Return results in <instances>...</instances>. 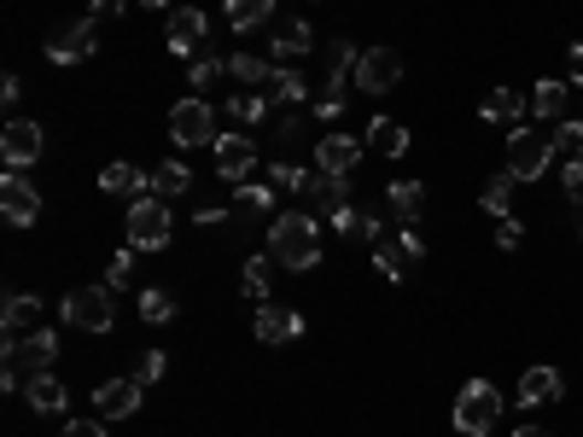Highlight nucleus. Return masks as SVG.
Instances as JSON below:
<instances>
[{
	"instance_id": "72a5a7b5",
	"label": "nucleus",
	"mask_w": 583,
	"mask_h": 437,
	"mask_svg": "<svg viewBox=\"0 0 583 437\" xmlns=\"http://www.w3.org/2000/svg\"><path fill=\"white\" fill-rule=\"evenodd\" d=\"M140 321H152V327H163V321H176V298L163 286H152V291H140Z\"/></svg>"
},
{
	"instance_id": "a211bd4d",
	"label": "nucleus",
	"mask_w": 583,
	"mask_h": 437,
	"mask_svg": "<svg viewBox=\"0 0 583 437\" xmlns=\"http://www.w3.org/2000/svg\"><path fill=\"white\" fill-rule=\"evenodd\" d=\"M560 397H566L560 367H526V373H519V403H526V408H543V403H560Z\"/></svg>"
},
{
	"instance_id": "37998d69",
	"label": "nucleus",
	"mask_w": 583,
	"mask_h": 437,
	"mask_svg": "<svg viewBox=\"0 0 583 437\" xmlns=\"http://www.w3.org/2000/svg\"><path fill=\"white\" fill-rule=\"evenodd\" d=\"M560 181H566V199L583 211V158H577V163H566V175H560Z\"/></svg>"
},
{
	"instance_id": "49530a36",
	"label": "nucleus",
	"mask_w": 583,
	"mask_h": 437,
	"mask_svg": "<svg viewBox=\"0 0 583 437\" xmlns=\"http://www.w3.org/2000/svg\"><path fill=\"white\" fill-rule=\"evenodd\" d=\"M59 437H106V420H71Z\"/></svg>"
},
{
	"instance_id": "9d476101",
	"label": "nucleus",
	"mask_w": 583,
	"mask_h": 437,
	"mask_svg": "<svg viewBox=\"0 0 583 437\" xmlns=\"http://www.w3.org/2000/svg\"><path fill=\"white\" fill-rule=\"evenodd\" d=\"M94 30H99L94 18H82V24H59V30L47 35V58H53V65H82V58L99 47Z\"/></svg>"
},
{
	"instance_id": "c9c22d12",
	"label": "nucleus",
	"mask_w": 583,
	"mask_h": 437,
	"mask_svg": "<svg viewBox=\"0 0 583 437\" xmlns=\"http://www.w3.org/2000/svg\"><path fill=\"white\" fill-rule=\"evenodd\" d=\"M554 158H566V163H577L583 158V122H554Z\"/></svg>"
},
{
	"instance_id": "4be33fe9",
	"label": "nucleus",
	"mask_w": 583,
	"mask_h": 437,
	"mask_svg": "<svg viewBox=\"0 0 583 437\" xmlns=\"http://www.w3.org/2000/svg\"><path fill=\"white\" fill-rule=\"evenodd\" d=\"M368 146H373L380 158H403V152H409V129H403L398 117H373V122H368Z\"/></svg>"
},
{
	"instance_id": "58836bf2",
	"label": "nucleus",
	"mask_w": 583,
	"mask_h": 437,
	"mask_svg": "<svg viewBox=\"0 0 583 437\" xmlns=\"http://www.w3.org/2000/svg\"><path fill=\"white\" fill-rule=\"evenodd\" d=\"M163 373H170V356H163V350H146V356H135V380H140V385H158Z\"/></svg>"
},
{
	"instance_id": "393cba45",
	"label": "nucleus",
	"mask_w": 583,
	"mask_h": 437,
	"mask_svg": "<svg viewBox=\"0 0 583 437\" xmlns=\"http://www.w3.org/2000/svg\"><path fill=\"white\" fill-rule=\"evenodd\" d=\"M35 316H41V298H30V291H12L7 309H0V327H7V332H35Z\"/></svg>"
},
{
	"instance_id": "a19ab883",
	"label": "nucleus",
	"mask_w": 583,
	"mask_h": 437,
	"mask_svg": "<svg viewBox=\"0 0 583 437\" xmlns=\"http://www.w3.org/2000/svg\"><path fill=\"white\" fill-rule=\"evenodd\" d=\"M129 275H135V245H129V252H117V257H112V268H106V286H112V291H123V286H129Z\"/></svg>"
},
{
	"instance_id": "b1692460",
	"label": "nucleus",
	"mask_w": 583,
	"mask_h": 437,
	"mask_svg": "<svg viewBox=\"0 0 583 437\" xmlns=\"http://www.w3.org/2000/svg\"><path fill=\"white\" fill-rule=\"evenodd\" d=\"M309 47H316V30H309L304 18H286V24L275 30V53L280 58H304Z\"/></svg>"
},
{
	"instance_id": "2f4dec72",
	"label": "nucleus",
	"mask_w": 583,
	"mask_h": 437,
	"mask_svg": "<svg viewBox=\"0 0 583 437\" xmlns=\"http://www.w3.org/2000/svg\"><path fill=\"white\" fill-rule=\"evenodd\" d=\"M513 186H519L513 175H490L485 193H478V204H485L490 216H508V211H513Z\"/></svg>"
},
{
	"instance_id": "09e8293b",
	"label": "nucleus",
	"mask_w": 583,
	"mask_h": 437,
	"mask_svg": "<svg viewBox=\"0 0 583 437\" xmlns=\"http://www.w3.org/2000/svg\"><path fill=\"white\" fill-rule=\"evenodd\" d=\"M566 71H572V82H583V47H572V53H566Z\"/></svg>"
},
{
	"instance_id": "f8f14e48",
	"label": "nucleus",
	"mask_w": 583,
	"mask_h": 437,
	"mask_svg": "<svg viewBox=\"0 0 583 437\" xmlns=\"http://www.w3.org/2000/svg\"><path fill=\"white\" fill-rule=\"evenodd\" d=\"M41 129L35 122H24V117H12L7 129H0V158H7V170H24V163H35L41 158Z\"/></svg>"
},
{
	"instance_id": "20e7f679",
	"label": "nucleus",
	"mask_w": 583,
	"mask_h": 437,
	"mask_svg": "<svg viewBox=\"0 0 583 437\" xmlns=\"http://www.w3.org/2000/svg\"><path fill=\"white\" fill-rule=\"evenodd\" d=\"M170 199H135L129 204V245L135 252H163V245H170Z\"/></svg>"
},
{
	"instance_id": "e433bc0d",
	"label": "nucleus",
	"mask_w": 583,
	"mask_h": 437,
	"mask_svg": "<svg viewBox=\"0 0 583 437\" xmlns=\"http://www.w3.org/2000/svg\"><path fill=\"white\" fill-rule=\"evenodd\" d=\"M222 76H227V65H222L216 53H204V58H193V76H187V82H193L199 94H211V88H216Z\"/></svg>"
},
{
	"instance_id": "6ab92c4d",
	"label": "nucleus",
	"mask_w": 583,
	"mask_h": 437,
	"mask_svg": "<svg viewBox=\"0 0 583 437\" xmlns=\"http://www.w3.org/2000/svg\"><path fill=\"white\" fill-rule=\"evenodd\" d=\"M357 158H362V146L350 140V135H327L316 146V170L321 175H350V170H357Z\"/></svg>"
},
{
	"instance_id": "ddd939ff",
	"label": "nucleus",
	"mask_w": 583,
	"mask_h": 437,
	"mask_svg": "<svg viewBox=\"0 0 583 437\" xmlns=\"http://www.w3.org/2000/svg\"><path fill=\"white\" fill-rule=\"evenodd\" d=\"M204 30H211V18H204L199 7H176L170 12V30H163V41H170V53L187 58V53H199L204 47Z\"/></svg>"
},
{
	"instance_id": "c756f323",
	"label": "nucleus",
	"mask_w": 583,
	"mask_h": 437,
	"mask_svg": "<svg viewBox=\"0 0 583 437\" xmlns=\"http://www.w3.org/2000/svg\"><path fill=\"white\" fill-rule=\"evenodd\" d=\"M227 24L234 30H252V24H268V18H275V0H227Z\"/></svg>"
},
{
	"instance_id": "3c124183",
	"label": "nucleus",
	"mask_w": 583,
	"mask_h": 437,
	"mask_svg": "<svg viewBox=\"0 0 583 437\" xmlns=\"http://www.w3.org/2000/svg\"><path fill=\"white\" fill-rule=\"evenodd\" d=\"M140 7H163V0H140Z\"/></svg>"
},
{
	"instance_id": "2eb2a0df",
	"label": "nucleus",
	"mask_w": 583,
	"mask_h": 437,
	"mask_svg": "<svg viewBox=\"0 0 583 437\" xmlns=\"http://www.w3.org/2000/svg\"><path fill=\"white\" fill-rule=\"evenodd\" d=\"M252 332L263 344H292V339H304V316H298V309H286V303H263Z\"/></svg>"
},
{
	"instance_id": "7ed1b4c3",
	"label": "nucleus",
	"mask_w": 583,
	"mask_h": 437,
	"mask_svg": "<svg viewBox=\"0 0 583 437\" xmlns=\"http://www.w3.org/2000/svg\"><path fill=\"white\" fill-rule=\"evenodd\" d=\"M496 420H502V391L490 380H467L462 397H455V431L462 437H490Z\"/></svg>"
},
{
	"instance_id": "9b49d317",
	"label": "nucleus",
	"mask_w": 583,
	"mask_h": 437,
	"mask_svg": "<svg viewBox=\"0 0 583 437\" xmlns=\"http://www.w3.org/2000/svg\"><path fill=\"white\" fill-rule=\"evenodd\" d=\"M0 216H7L12 227H30L41 216V193L30 186V175H0Z\"/></svg>"
},
{
	"instance_id": "7c9ffc66",
	"label": "nucleus",
	"mask_w": 583,
	"mask_h": 437,
	"mask_svg": "<svg viewBox=\"0 0 583 437\" xmlns=\"http://www.w3.org/2000/svg\"><path fill=\"white\" fill-rule=\"evenodd\" d=\"M268 199H275V186H252V181H240L234 186V216H268Z\"/></svg>"
},
{
	"instance_id": "dca6fc26",
	"label": "nucleus",
	"mask_w": 583,
	"mask_h": 437,
	"mask_svg": "<svg viewBox=\"0 0 583 437\" xmlns=\"http://www.w3.org/2000/svg\"><path fill=\"white\" fill-rule=\"evenodd\" d=\"M140 397H146L140 380H106L94 391V408H99V420H129V414L140 408Z\"/></svg>"
},
{
	"instance_id": "de8ad7c7",
	"label": "nucleus",
	"mask_w": 583,
	"mask_h": 437,
	"mask_svg": "<svg viewBox=\"0 0 583 437\" xmlns=\"http://www.w3.org/2000/svg\"><path fill=\"white\" fill-rule=\"evenodd\" d=\"M18 94H24V82H18V76L0 82V99H7V106H18Z\"/></svg>"
},
{
	"instance_id": "1a4fd4ad",
	"label": "nucleus",
	"mask_w": 583,
	"mask_h": 437,
	"mask_svg": "<svg viewBox=\"0 0 583 437\" xmlns=\"http://www.w3.org/2000/svg\"><path fill=\"white\" fill-rule=\"evenodd\" d=\"M170 135H176L181 146H216V111L204 106V99H176Z\"/></svg>"
},
{
	"instance_id": "412c9836",
	"label": "nucleus",
	"mask_w": 583,
	"mask_h": 437,
	"mask_svg": "<svg viewBox=\"0 0 583 437\" xmlns=\"http://www.w3.org/2000/svg\"><path fill=\"white\" fill-rule=\"evenodd\" d=\"M263 99H268V106H304V99H309V82H304L298 71H268Z\"/></svg>"
},
{
	"instance_id": "39448f33",
	"label": "nucleus",
	"mask_w": 583,
	"mask_h": 437,
	"mask_svg": "<svg viewBox=\"0 0 583 437\" xmlns=\"http://www.w3.org/2000/svg\"><path fill=\"white\" fill-rule=\"evenodd\" d=\"M549 158H554V135L549 129H513L508 135V175L513 181L549 175Z\"/></svg>"
},
{
	"instance_id": "cd10ccee",
	"label": "nucleus",
	"mask_w": 583,
	"mask_h": 437,
	"mask_svg": "<svg viewBox=\"0 0 583 437\" xmlns=\"http://www.w3.org/2000/svg\"><path fill=\"white\" fill-rule=\"evenodd\" d=\"M485 122H519L526 117V94H513V88H496V94H485Z\"/></svg>"
},
{
	"instance_id": "5701e85b",
	"label": "nucleus",
	"mask_w": 583,
	"mask_h": 437,
	"mask_svg": "<svg viewBox=\"0 0 583 437\" xmlns=\"http://www.w3.org/2000/svg\"><path fill=\"white\" fill-rule=\"evenodd\" d=\"M24 403L35 414H59V408H65V385H59L53 373H35V380L24 385Z\"/></svg>"
},
{
	"instance_id": "473e14b6",
	"label": "nucleus",
	"mask_w": 583,
	"mask_h": 437,
	"mask_svg": "<svg viewBox=\"0 0 583 437\" xmlns=\"http://www.w3.org/2000/svg\"><path fill=\"white\" fill-rule=\"evenodd\" d=\"M227 76L245 82V88H263V82H268V58H257V53H234V58H227Z\"/></svg>"
},
{
	"instance_id": "c03bdc74",
	"label": "nucleus",
	"mask_w": 583,
	"mask_h": 437,
	"mask_svg": "<svg viewBox=\"0 0 583 437\" xmlns=\"http://www.w3.org/2000/svg\"><path fill=\"white\" fill-rule=\"evenodd\" d=\"M123 12H129V0H94V7H88L94 24H106V18H123Z\"/></svg>"
},
{
	"instance_id": "8fccbe9b",
	"label": "nucleus",
	"mask_w": 583,
	"mask_h": 437,
	"mask_svg": "<svg viewBox=\"0 0 583 437\" xmlns=\"http://www.w3.org/2000/svg\"><path fill=\"white\" fill-rule=\"evenodd\" d=\"M513 437H549V431H543V426H519Z\"/></svg>"
},
{
	"instance_id": "aec40b11",
	"label": "nucleus",
	"mask_w": 583,
	"mask_h": 437,
	"mask_svg": "<svg viewBox=\"0 0 583 437\" xmlns=\"http://www.w3.org/2000/svg\"><path fill=\"white\" fill-rule=\"evenodd\" d=\"M304 199L316 204V216H339L344 204H350V175H316Z\"/></svg>"
},
{
	"instance_id": "a878e982",
	"label": "nucleus",
	"mask_w": 583,
	"mask_h": 437,
	"mask_svg": "<svg viewBox=\"0 0 583 437\" xmlns=\"http://www.w3.org/2000/svg\"><path fill=\"white\" fill-rule=\"evenodd\" d=\"M391 211H398V222H421V211H426V186L421 181H391Z\"/></svg>"
},
{
	"instance_id": "0eeeda50",
	"label": "nucleus",
	"mask_w": 583,
	"mask_h": 437,
	"mask_svg": "<svg viewBox=\"0 0 583 437\" xmlns=\"http://www.w3.org/2000/svg\"><path fill=\"white\" fill-rule=\"evenodd\" d=\"M426 257V239L414 234V227H403V234H380L373 239V268H380L385 280H403L414 263Z\"/></svg>"
},
{
	"instance_id": "4c0bfd02",
	"label": "nucleus",
	"mask_w": 583,
	"mask_h": 437,
	"mask_svg": "<svg viewBox=\"0 0 583 437\" xmlns=\"http://www.w3.org/2000/svg\"><path fill=\"white\" fill-rule=\"evenodd\" d=\"M268 263H275V257H252V263H245V298H268V275H275V268H268Z\"/></svg>"
},
{
	"instance_id": "f03ea898",
	"label": "nucleus",
	"mask_w": 583,
	"mask_h": 437,
	"mask_svg": "<svg viewBox=\"0 0 583 437\" xmlns=\"http://www.w3.org/2000/svg\"><path fill=\"white\" fill-rule=\"evenodd\" d=\"M268 257L275 268H316L321 263V222L304 211H286L268 222Z\"/></svg>"
},
{
	"instance_id": "79ce46f5",
	"label": "nucleus",
	"mask_w": 583,
	"mask_h": 437,
	"mask_svg": "<svg viewBox=\"0 0 583 437\" xmlns=\"http://www.w3.org/2000/svg\"><path fill=\"white\" fill-rule=\"evenodd\" d=\"M304 129H309V122H304L298 111H286V117L275 122V140H280V146H298V140H304Z\"/></svg>"
},
{
	"instance_id": "f704fd0d",
	"label": "nucleus",
	"mask_w": 583,
	"mask_h": 437,
	"mask_svg": "<svg viewBox=\"0 0 583 437\" xmlns=\"http://www.w3.org/2000/svg\"><path fill=\"white\" fill-rule=\"evenodd\" d=\"M309 181L316 175H304L298 163H268V186H275V193H309Z\"/></svg>"
},
{
	"instance_id": "f257e3e1",
	"label": "nucleus",
	"mask_w": 583,
	"mask_h": 437,
	"mask_svg": "<svg viewBox=\"0 0 583 437\" xmlns=\"http://www.w3.org/2000/svg\"><path fill=\"white\" fill-rule=\"evenodd\" d=\"M59 362V332L35 327V332H7V362H0V385L24 391L35 373H53Z\"/></svg>"
},
{
	"instance_id": "4468645a",
	"label": "nucleus",
	"mask_w": 583,
	"mask_h": 437,
	"mask_svg": "<svg viewBox=\"0 0 583 437\" xmlns=\"http://www.w3.org/2000/svg\"><path fill=\"white\" fill-rule=\"evenodd\" d=\"M252 163H257V140L252 135H222L216 140V175L222 181H245V175H252Z\"/></svg>"
},
{
	"instance_id": "c85d7f7f",
	"label": "nucleus",
	"mask_w": 583,
	"mask_h": 437,
	"mask_svg": "<svg viewBox=\"0 0 583 437\" xmlns=\"http://www.w3.org/2000/svg\"><path fill=\"white\" fill-rule=\"evenodd\" d=\"M187 186H193V170H187V163H176V158L152 170V193H158V199H181Z\"/></svg>"
},
{
	"instance_id": "ea45409f",
	"label": "nucleus",
	"mask_w": 583,
	"mask_h": 437,
	"mask_svg": "<svg viewBox=\"0 0 583 437\" xmlns=\"http://www.w3.org/2000/svg\"><path fill=\"white\" fill-rule=\"evenodd\" d=\"M227 117H240V122H263V117H268V99H263V94H240V99H227Z\"/></svg>"
},
{
	"instance_id": "423d86ee",
	"label": "nucleus",
	"mask_w": 583,
	"mask_h": 437,
	"mask_svg": "<svg viewBox=\"0 0 583 437\" xmlns=\"http://www.w3.org/2000/svg\"><path fill=\"white\" fill-rule=\"evenodd\" d=\"M65 327H76V332H112V286H76V291H65Z\"/></svg>"
},
{
	"instance_id": "bb28decb",
	"label": "nucleus",
	"mask_w": 583,
	"mask_h": 437,
	"mask_svg": "<svg viewBox=\"0 0 583 437\" xmlns=\"http://www.w3.org/2000/svg\"><path fill=\"white\" fill-rule=\"evenodd\" d=\"M531 111L543 117V122H566V82H537Z\"/></svg>"
},
{
	"instance_id": "f3484780",
	"label": "nucleus",
	"mask_w": 583,
	"mask_h": 437,
	"mask_svg": "<svg viewBox=\"0 0 583 437\" xmlns=\"http://www.w3.org/2000/svg\"><path fill=\"white\" fill-rule=\"evenodd\" d=\"M99 186H106V193H117V199H152V175L146 170H135L129 158H117V163H106V170H99Z\"/></svg>"
},
{
	"instance_id": "603ef678",
	"label": "nucleus",
	"mask_w": 583,
	"mask_h": 437,
	"mask_svg": "<svg viewBox=\"0 0 583 437\" xmlns=\"http://www.w3.org/2000/svg\"><path fill=\"white\" fill-rule=\"evenodd\" d=\"M577 239H583V234H577Z\"/></svg>"
},
{
	"instance_id": "6e6552de",
	"label": "nucleus",
	"mask_w": 583,
	"mask_h": 437,
	"mask_svg": "<svg viewBox=\"0 0 583 437\" xmlns=\"http://www.w3.org/2000/svg\"><path fill=\"white\" fill-rule=\"evenodd\" d=\"M403 82V53L398 47H368L357 58V88L362 94H391Z\"/></svg>"
},
{
	"instance_id": "a18cd8bd",
	"label": "nucleus",
	"mask_w": 583,
	"mask_h": 437,
	"mask_svg": "<svg viewBox=\"0 0 583 437\" xmlns=\"http://www.w3.org/2000/svg\"><path fill=\"white\" fill-rule=\"evenodd\" d=\"M519 239H526V234H519V222L502 216V227H496V245H502V252H519Z\"/></svg>"
}]
</instances>
